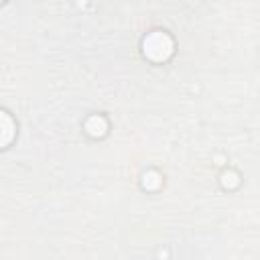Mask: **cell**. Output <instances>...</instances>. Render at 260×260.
<instances>
[{"label": "cell", "instance_id": "cell-1", "mask_svg": "<svg viewBox=\"0 0 260 260\" xmlns=\"http://www.w3.org/2000/svg\"><path fill=\"white\" fill-rule=\"evenodd\" d=\"M0 2H2V0H0Z\"/></svg>", "mask_w": 260, "mask_h": 260}]
</instances>
